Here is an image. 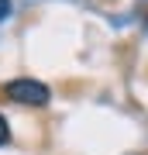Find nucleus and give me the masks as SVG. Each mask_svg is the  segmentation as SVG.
Returning a JSON list of instances; mask_svg holds the SVG:
<instances>
[{"label": "nucleus", "mask_w": 148, "mask_h": 155, "mask_svg": "<svg viewBox=\"0 0 148 155\" xmlns=\"http://www.w3.org/2000/svg\"><path fill=\"white\" fill-rule=\"evenodd\" d=\"M7 97L14 104H24V107H45L52 100V90L41 83V79H31V76H21V79H11L7 83Z\"/></svg>", "instance_id": "1"}, {"label": "nucleus", "mask_w": 148, "mask_h": 155, "mask_svg": "<svg viewBox=\"0 0 148 155\" xmlns=\"http://www.w3.org/2000/svg\"><path fill=\"white\" fill-rule=\"evenodd\" d=\"M7 141H11V124H7V117L0 114V148H4Z\"/></svg>", "instance_id": "2"}, {"label": "nucleus", "mask_w": 148, "mask_h": 155, "mask_svg": "<svg viewBox=\"0 0 148 155\" xmlns=\"http://www.w3.org/2000/svg\"><path fill=\"white\" fill-rule=\"evenodd\" d=\"M11 11H14L11 0H0V21H4V17H11Z\"/></svg>", "instance_id": "3"}, {"label": "nucleus", "mask_w": 148, "mask_h": 155, "mask_svg": "<svg viewBox=\"0 0 148 155\" xmlns=\"http://www.w3.org/2000/svg\"><path fill=\"white\" fill-rule=\"evenodd\" d=\"M145 28H148V21H145Z\"/></svg>", "instance_id": "4"}]
</instances>
